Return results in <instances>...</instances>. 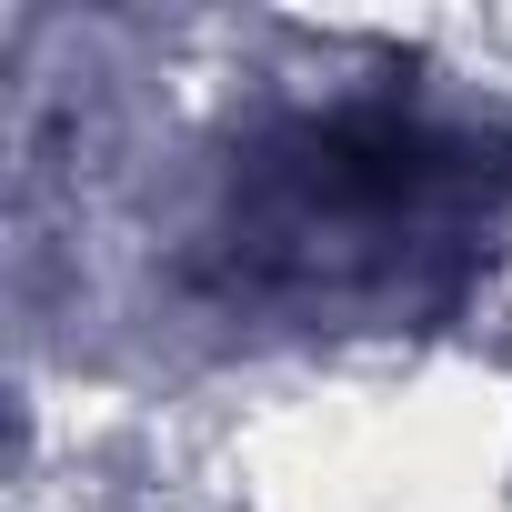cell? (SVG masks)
<instances>
[{"mask_svg": "<svg viewBox=\"0 0 512 512\" xmlns=\"http://www.w3.org/2000/svg\"><path fill=\"white\" fill-rule=\"evenodd\" d=\"M502 211L512 141L402 101H332L231 151L201 272L292 322H422L462 302Z\"/></svg>", "mask_w": 512, "mask_h": 512, "instance_id": "1", "label": "cell"}]
</instances>
